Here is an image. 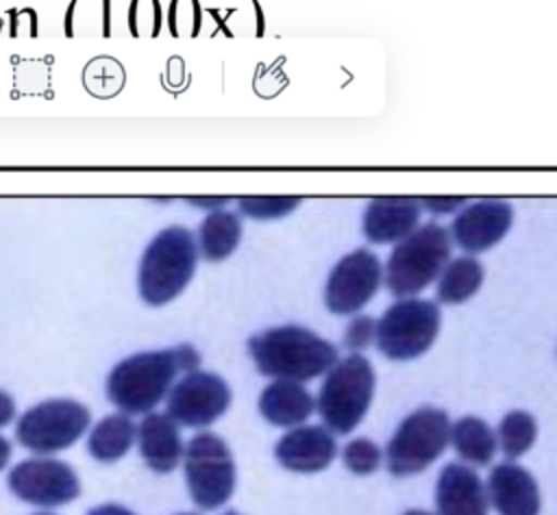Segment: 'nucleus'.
<instances>
[{"instance_id":"412c9836","label":"nucleus","mask_w":557,"mask_h":515,"mask_svg":"<svg viewBox=\"0 0 557 515\" xmlns=\"http://www.w3.org/2000/svg\"><path fill=\"white\" fill-rule=\"evenodd\" d=\"M450 443L457 456L470 465H487L496 454V435L481 417L468 415L450 424Z\"/></svg>"},{"instance_id":"473e14b6","label":"nucleus","mask_w":557,"mask_h":515,"mask_svg":"<svg viewBox=\"0 0 557 515\" xmlns=\"http://www.w3.org/2000/svg\"><path fill=\"white\" fill-rule=\"evenodd\" d=\"M405 515H433V513H426V511H420V508H411Z\"/></svg>"},{"instance_id":"72a5a7b5","label":"nucleus","mask_w":557,"mask_h":515,"mask_svg":"<svg viewBox=\"0 0 557 515\" xmlns=\"http://www.w3.org/2000/svg\"><path fill=\"white\" fill-rule=\"evenodd\" d=\"M176 515H198V513H176Z\"/></svg>"},{"instance_id":"2eb2a0df","label":"nucleus","mask_w":557,"mask_h":515,"mask_svg":"<svg viewBox=\"0 0 557 515\" xmlns=\"http://www.w3.org/2000/svg\"><path fill=\"white\" fill-rule=\"evenodd\" d=\"M487 500L498 515H537L540 489L535 478L516 463H500L490 472Z\"/></svg>"},{"instance_id":"dca6fc26","label":"nucleus","mask_w":557,"mask_h":515,"mask_svg":"<svg viewBox=\"0 0 557 515\" xmlns=\"http://www.w3.org/2000/svg\"><path fill=\"white\" fill-rule=\"evenodd\" d=\"M437 515H487L490 500L479 474L461 463L440 472L435 487Z\"/></svg>"},{"instance_id":"7c9ffc66","label":"nucleus","mask_w":557,"mask_h":515,"mask_svg":"<svg viewBox=\"0 0 557 515\" xmlns=\"http://www.w3.org/2000/svg\"><path fill=\"white\" fill-rule=\"evenodd\" d=\"M231 198H187V202L196 204V206H222L226 204Z\"/></svg>"},{"instance_id":"9b49d317","label":"nucleus","mask_w":557,"mask_h":515,"mask_svg":"<svg viewBox=\"0 0 557 515\" xmlns=\"http://www.w3.org/2000/svg\"><path fill=\"white\" fill-rule=\"evenodd\" d=\"M231 404V389L218 376L209 372L185 374L168 393V417L189 428H202L213 424Z\"/></svg>"},{"instance_id":"2f4dec72","label":"nucleus","mask_w":557,"mask_h":515,"mask_svg":"<svg viewBox=\"0 0 557 515\" xmlns=\"http://www.w3.org/2000/svg\"><path fill=\"white\" fill-rule=\"evenodd\" d=\"M9 461H11V443L0 435V472L7 467Z\"/></svg>"},{"instance_id":"c756f323","label":"nucleus","mask_w":557,"mask_h":515,"mask_svg":"<svg viewBox=\"0 0 557 515\" xmlns=\"http://www.w3.org/2000/svg\"><path fill=\"white\" fill-rule=\"evenodd\" d=\"M87 515H135V513L122 504H100V506H94Z\"/></svg>"},{"instance_id":"ddd939ff","label":"nucleus","mask_w":557,"mask_h":515,"mask_svg":"<svg viewBox=\"0 0 557 515\" xmlns=\"http://www.w3.org/2000/svg\"><path fill=\"white\" fill-rule=\"evenodd\" d=\"M513 222V209L503 200H483L463 209L453 222V237L466 252H481L503 239Z\"/></svg>"},{"instance_id":"0eeeda50","label":"nucleus","mask_w":557,"mask_h":515,"mask_svg":"<svg viewBox=\"0 0 557 515\" xmlns=\"http://www.w3.org/2000/svg\"><path fill=\"white\" fill-rule=\"evenodd\" d=\"M450 443V419L442 409L422 406L407 415L392 435L385 463L394 476L426 469Z\"/></svg>"},{"instance_id":"aec40b11","label":"nucleus","mask_w":557,"mask_h":515,"mask_svg":"<svg viewBox=\"0 0 557 515\" xmlns=\"http://www.w3.org/2000/svg\"><path fill=\"white\" fill-rule=\"evenodd\" d=\"M137 426L124 413H113L102 417L87 437L89 454L100 463L120 461L135 443Z\"/></svg>"},{"instance_id":"4be33fe9","label":"nucleus","mask_w":557,"mask_h":515,"mask_svg":"<svg viewBox=\"0 0 557 515\" xmlns=\"http://www.w3.org/2000/svg\"><path fill=\"white\" fill-rule=\"evenodd\" d=\"M239 237H242L239 217L228 211H213L202 219L198 228L200 254L207 261H222L237 248Z\"/></svg>"},{"instance_id":"393cba45","label":"nucleus","mask_w":557,"mask_h":515,"mask_svg":"<svg viewBox=\"0 0 557 515\" xmlns=\"http://www.w3.org/2000/svg\"><path fill=\"white\" fill-rule=\"evenodd\" d=\"M342 459H344V465L352 474L368 476L379 467L381 450L374 445V441H370L366 437H359V439H352L350 443H346V448L342 452Z\"/></svg>"},{"instance_id":"4468645a","label":"nucleus","mask_w":557,"mask_h":515,"mask_svg":"<svg viewBox=\"0 0 557 515\" xmlns=\"http://www.w3.org/2000/svg\"><path fill=\"white\" fill-rule=\"evenodd\" d=\"M274 454L285 469L313 474L331 465L337 443L324 426H298L278 439Z\"/></svg>"},{"instance_id":"9d476101","label":"nucleus","mask_w":557,"mask_h":515,"mask_svg":"<svg viewBox=\"0 0 557 515\" xmlns=\"http://www.w3.org/2000/svg\"><path fill=\"white\" fill-rule=\"evenodd\" d=\"M7 482L13 495L41 508H57L81 495V480L76 472L67 463L48 456L17 463L9 472Z\"/></svg>"},{"instance_id":"a211bd4d","label":"nucleus","mask_w":557,"mask_h":515,"mask_svg":"<svg viewBox=\"0 0 557 515\" xmlns=\"http://www.w3.org/2000/svg\"><path fill=\"white\" fill-rule=\"evenodd\" d=\"M420 202L413 198H374L363 215V233L372 243L405 239L416 230Z\"/></svg>"},{"instance_id":"bb28decb","label":"nucleus","mask_w":557,"mask_h":515,"mask_svg":"<svg viewBox=\"0 0 557 515\" xmlns=\"http://www.w3.org/2000/svg\"><path fill=\"white\" fill-rule=\"evenodd\" d=\"M376 335V324L370 315H357L350 319L346 335H344V346L350 350H363L372 343Z\"/></svg>"},{"instance_id":"cd10ccee","label":"nucleus","mask_w":557,"mask_h":515,"mask_svg":"<svg viewBox=\"0 0 557 515\" xmlns=\"http://www.w3.org/2000/svg\"><path fill=\"white\" fill-rule=\"evenodd\" d=\"M466 198H424L422 204L433 213H450L463 204Z\"/></svg>"},{"instance_id":"b1692460","label":"nucleus","mask_w":557,"mask_h":515,"mask_svg":"<svg viewBox=\"0 0 557 515\" xmlns=\"http://www.w3.org/2000/svg\"><path fill=\"white\" fill-rule=\"evenodd\" d=\"M537 437L535 417L524 411H511L498 426V443L507 461L522 456Z\"/></svg>"},{"instance_id":"20e7f679","label":"nucleus","mask_w":557,"mask_h":515,"mask_svg":"<svg viewBox=\"0 0 557 515\" xmlns=\"http://www.w3.org/2000/svg\"><path fill=\"white\" fill-rule=\"evenodd\" d=\"M374 395V369L361 354L335 363L318 393V413L329 430L348 435L368 413Z\"/></svg>"},{"instance_id":"f8f14e48","label":"nucleus","mask_w":557,"mask_h":515,"mask_svg":"<svg viewBox=\"0 0 557 515\" xmlns=\"http://www.w3.org/2000/svg\"><path fill=\"white\" fill-rule=\"evenodd\" d=\"M381 263L368 250H355L346 254L326 280L324 300L329 311L348 315L359 311L379 289Z\"/></svg>"},{"instance_id":"39448f33","label":"nucleus","mask_w":557,"mask_h":515,"mask_svg":"<svg viewBox=\"0 0 557 515\" xmlns=\"http://www.w3.org/2000/svg\"><path fill=\"white\" fill-rule=\"evenodd\" d=\"M450 254V239L444 226L429 222L400 239L387 261V287L394 296L422 291L442 269Z\"/></svg>"},{"instance_id":"c85d7f7f","label":"nucleus","mask_w":557,"mask_h":515,"mask_svg":"<svg viewBox=\"0 0 557 515\" xmlns=\"http://www.w3.org/2000/svg\"><path fill=\"white\" fill-rule=\"evenodd\" d=\"M13 417H15V400L7 391H0V428L9 426Z\"/></svg>"},{"instance_id":"423d86ee","label":"nucleus","mask_w":557,"mask_h":515,"mask_svg":"<svg viewBox=\"0 0 557 515\" xmlns=\"http://www.w3.org/2000/svg\"><path fill=\"white\" fill-rule=\"evenodd\" d=\"M183 469L189 498L205 511L222 506L235 491V461L215 432H198L187 441Z\"/></svg>"},{"instance_id":"c9c22d12","label":"nucleus","mask_w":557,"mask_h":515,"mask_svg":"<svg viewBox=\"0 0 557 515\" xmlns=\"http://www.w3.org/2000/svg\"><path fill=\"white\" fill-rule=\"evenodd\" d=\"M35 515H52V513H35Z\"/></svg>"},{"instance_id":"f03ea898","label":"nucleus","mask_w":557,"mask_h":515,"mask_svg":"<svg viewBox=\"0 0 557 515\" xmlns=\"http://www.w3.org/2000/svg\"><path fill=\"white\" fill-rule=\"evenodd\" d=\"M248 352L263 376L305 382L337 363V350L302 326L268 328L248 341Z\"/></svg>"},{"instance_id":"6e6552de","label":"nucleus","mask_w":557,"mask_h":515,"mask_svg":"<svg viewBox=\"0 0 557 515\" xmlns=\"http://www.w3.org/2000/svg\"><path fill=\"white\" fill-rule=\"evenodd\" d=\"M89 422L91 415L81 402L52 398L22 413L15 426V437L22 448L48 456L76 443L85 435Z\"/></svg>"},{"instance_id":"5701e85b","label":"nucleus","mask_w":557,"mask_h":515,"mask_svg":"<svg viewBox=\"0 0 557 515\" xmlns=\"http://www.w3.org/2000/svg\"><path fill=\"white\" fill-rule=\"evenodd\" d=\"M483 282V267L472 256L455 259L442 274L437 285V298L444 304H457L479 291Z\"/></svg>"},{"instance_id":"f3484780","label":"nucleus","mask_w":557,"mask_h":515,"mask_svg":"<svg viewBox=\"0 0 557 515\" xmlns=\"http://www.w3.org/2000/svg\"><path fill=\"white\" fill-rule=\"evenodd\" d=\"M137 445L146 465L157 474L172 472L183 461V439L168 413H148L137 426Z\"/></svg>"},{"instance_id":"6ab92c4d","label":"nucleus","mask_w":557,"mask_h":515,"mask_svg":"<svg viewBox=\"0 0 557 515\" xmlns=\"http://www.w3.org/2000/svg\"><path fill=\"white\" fill-rule=\"evenodd\" d=\"M315 409L311 393L292 380H274L259 398V411L272 426H298Z\"/></svg>"},{"instance_id":"a878e982","label":"nucleus","mask_w":557,"mask_h":515,"mask_svg":"<svg viewBox=\"0 0 557 515\" xmlns=\"http://www.w3.org/2000/svg\"><path fill=\"white\" fill-rule=\"evenodd\" d=\"M300 198H239V211L257 217V219H270V217H281L298 206Z\"/></svg>"},{"instance_id":"1a4fd4ad","label":"nucleus","mask_w":557,"mask_h":515,"mask_svg":"<svg viewBox=\"0 0 557 515\" xmlns=\"http://www.w3.org/2000/svg\"><path fill=\"white\" fill-rule=\"evenodd\" d=\"M440 309L429 300H400L392 304L376 324L379 350L396 361L424 354L440 332Z\"/></svg>"},{"instance_id":"f257e3e1","label":"nucleus","mask_w":557,"mask_h":515,"mask_svg":"<svg viewBox=\"0 0 557 515\" xmlns=\"http://www.w3.org/2000/svg\"><path fill=\"white\" fill-rule=\"evenodd\" d=\"M200 354L183 343L133 354L120 361L107 380V395L124 415H148L170 393L178 372H196Z\"/></svg>"},{"instance_id":"f704fd0d","label":"nucleus","mask_w":557,"mask_h":515,"mask_svg":"<svg viewBox=\"0 0 557 515\" xmlns=\"http://www.w3.org/2000/svg\"><path fill=\"white\" fill-rule=\"evenodd\" d=\"M224 515H239V513H235V511H228V513H224Z\"/></svg>"},{"instance_id":"7ed1b4c3","label":"nucleus","mask_w":557,"mask_h":515,"mask_svg":"<svg viewBox=\"0 0 557 515\" xmlns=\"http://www.w3.org/2000/svg\"><path fill=\"white\" fill-rule=\"evenodd\" d=\"M198 248L185 226L163 228L146 248L139 263V296L159 306L174 300L191 280Z\"/></svg>"}]
</instances>
